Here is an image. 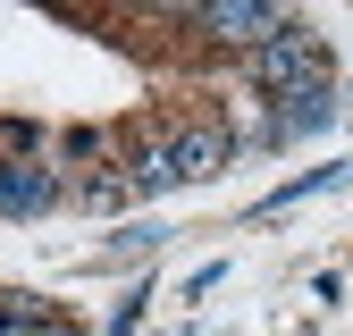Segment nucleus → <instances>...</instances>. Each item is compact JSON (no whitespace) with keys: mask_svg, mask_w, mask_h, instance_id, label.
Instances as JSON below:
<instances>
[{"mask_svg":"<svg viewBox=\"0 0 353 336\" xmlns=\"http://www.w3.org/2000/svg\"><path fill=\"white\" fill-rule=\"evenodd\" d=\"M244 67H252L261 93H312V84H328V42L312 25H286L278 42H261Z\"/></svg>","mask_w":353,"mask_h":336,"instance_id":"obj_1","label":"nucleus"},{"mask_svg":"<svg viewBox=\"0 0 353 336\" xmlns=\"http://www.w3.org/2000/svg\"><path fill=\"white\" fill-rule=\"evenodd\" d=\"M185 17H194L202 34H219V42H236L244 59L261 51V42H278V34L294 25L286 9H261V0H202V9H185Z\"/></svg>","mask_w":353,"mask_h":336,"instance_id":"obj_2","label":"nucleus"},{"mask_svg":"<svg viewBox=\"0 0 353 336\" xmlns=\"http://www.w3.org/2000/svg\"><path fill=\"white\" fill-rule=\"evenodd\" d=\"M168 151H176V177L202 185V177H219V168L236 160V135H228L210 109H194V118H176V126H168Z\"/></svg>","mask_w":353,"mask_h":336,"instance_id":"obj_3","label":"nucleus"},{"mask_svg":"<svg viewBox=\"0 0 353 336\" xmlns=\"http://www.w3.org/2000/svg\"><path fill=\"white\" fill-rule=\"evenodd\" d=\"M51 202H68V177L51 160H0V210H9V219H34V210H51Z\"/></svg>","mask_w":353,"mask_h":336,"instance_id":"obj_4","label":"nucleus"},{"mask_svg":"<svg viewBox=\"0 0 353 336\" xmlns=\"http://www.w3.org/2000/svg\"><path fill=\"white\" fill-rule=\"evenodd\" d=\"M336 118V101H328V84H312V93H278V109L252 126L261 143H294V135H312V126H328Z\"/></svg>","mask_w":353,"mask_h":336,"instance_id":"obj_5","label":"nucleus"},{"mask_svg":"<svg viewBox=\"0 0 353 336\" xmlns=\"http://www.w3.org/2000/svg\"><path fill=\"white\" fill-rule=\"evenodd\" d=\"M59 151H68V160H101L110 135H101V126H76V135H59Z\"/></svg>","mask_w":353,"mask_h":336,"instance_id":"obj_6","label":"nucleus"}]
</instances>
